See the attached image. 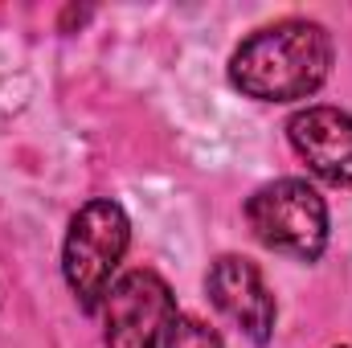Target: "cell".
Returning a JSON list of instances; mask_svg holds the SVG:
<instances>
[{
  "mask_svg": "<svg viewBox=\"0 0 352 348\" xmlns=\"http://www.w3.org/2000/svg\"><path fill=\"white\" fill-rule=\"evenodd\" d=\"M332 70V37L316 21H278L246 37L230 58V83L258 102H295L324 87Z\"/></svg>",
  "mask_w": 352,
  "mask_h": 348,
  "instance_id": "obj_1",
  "label": "cell"
},
{
  "mask_svg": "<svg viewBox=\"0 0 352 348\" xmlns=\"http://www.w3.org/2000/svg\"><path fill=\"white\" fill-rule=\"evenodd\" d=\"M127 242H131V221L123 205L111 197L87 201L70 217V234L62 246V274L82 312H98V303L107 299L111 274L127 254Z\"/></svg>",
  "mask_w": 352,
  "mask_h": 348,
  "instance_id": "obj_2",
  "label": "cell"
},
{
  "mask_svg": "<svg viewBox=\"0 0 352 348\" xmlns=\"http://www.w3.org/2000/svg\"><path fill=\"white\" fill-rule=\"evenodd\" d=\"M246 221L266 250L316 262L328 246V205L307 180H274L246 201Z\"/></svg>",
  "mask_w": 352,
  "mask_h": 348,
  "instance_id": "obj_3",
  "label": "cell"
},
{
  "mask_svg": "<svg viewBox=\"0 0 352 348\" xmlns=\"http://www.w3.org/2000/svg\"><path fill=\"white\" fill-rule=\"evenodd\" d=\"M176 316V299L156 270H127L102 299L107 348H164V332Z\"/></svg>",
  "mask_w": 352,
  "mask_h": 348,
  "instance_id": "obj_4",
  "label": "cell"
},
{
  "mask_svg": "<svg viewBox=\"0 0 352 348\" xmlns=\"http://www.w3.org/2000/svg\"><path fill=\"white\" fill-rule=\"evenodd\" d=\"M205 287H209L213 307H217L226 320H234L254 345H266V340H270L278 307H274V295L266 291L263 270H258L250 259L221 254V259L209 266Z\"/></svg>",
  "mask_w": 352,
  "mask_h": 348,
  "instance_id": "obj_5",
  "label": "cell"
},
{
  "mask_svg": "<svg viewBox=\"0 0 352 348\" xmlns=\"http://www.w3.org/2000/svg\"><path fill=\"white\" fill-rule=\"evenodd\" d=\"M291 148L328 184H352V115L340 107H307L287 123Z\"/></svg>",
  "mask_w": 352,
  "mask_h": 348,
  "instance_id": "obj_6",
  "label": "cell"
},
{
  "mask_svg": "<svg viewBox=\"0 0 352 348\" xmlns=\"http://www.w3.org/2000/svg\"><path fill=\"white\" fill-rule=\"evenodd\" d=\"M164 348H226V345H221V336L209 324H201L197 316L176 312L168 332H164Z\"/></svg>",
  "mask_w": 352,
  "mask_h": 348,
  "instance_id": "obj_7",
  "label": "cell"
}]
</instances>
